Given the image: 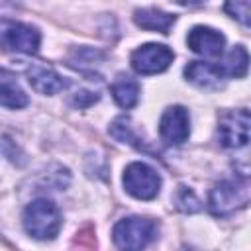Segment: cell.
Instances as JSON below:
<instances>
[{
  "mask_svg": "<svg viewBox=\"0 0 251 251\" xmlns=\"http://www.w3.org/2000/svg\"><path fill=\"white\" fill-rule=\"evenodd\" d=\"M159 135L169 145H180L190 135V116L184 106H169L159 122Z\"/></svg>",
  "mask_w": 251,
  "mask_h": 251,
  "instance_id": "8",
  "label": "cell"
},
{
  "mask_svg": "<svg viewBox=\"0 0 251 251\" xmlns=\"http://www.w3.org/2000/svg\"><path fill=\"white\" fill-rule=\"evenodd\" d=\"M218 139L227 149H241L249 141V112L245 108L229 110L220 116Z\"/></svg>",
  "mask_w": 251,
  "mask_h": 251,
  "instance_id": "6",
  "label": "cell"
},
{
  "mask_svg": "<svg viewBox=\"0 0 251 251\" xmlns=\"http://www.w3.org/2000/svg\"><path fill=\"white\" fill-rule=\"evenodd\" d=\"M98 98H100V96H98L96 92H88V90H78V92H75V98H73V102H75V106H78V108H86V106L94 104V102H96Z\"/></svg>",
  "mask_w": 251,
  "mask_h": 251,
  "instance_id": "19",
  "label": "cell"
},
{
  "mask_svg": "<svg viewBox=\"0 0 251 251\" xmlns=\"http://www.w3.org/2000/svg\"><path fill=\"white\" fill-rule=\"evenodd\" d=\"M184 76L192 84H196L200 88H210V90L220 88L224 84V78H226L220 65L204 63V61H190L184 67Z\"/></svg>",
  "mask_w": 251,
  "mask_h": 251,
  "instance_id": "10",
  "label": "cell"
},
{
  "mask_svg": "<svg viewBox=\"0 0 251 251\" xmlns=\"http://www.w3.org/2000/svg\"><path fill=\"white\" fill-rule=\"evenodd\" d=\"M110 90H112V96H114L116 104L126 108V110L133 108L137 104V100H139V82L135 78H131L129 75L120 73L114 78Z\"/></svg>",
  "mask_w": 251,
  "mask_h": 251,
  "instance_id": "14",
  "label": "cell"
},
{
  "mask_svg": "<svg viewBox=\"0 0 251 251\" xmlns=\"http://www.w3.org/2000/svg\"><path fill=\"white\" fill-rule=\"evenodd\" d=\"M186 43L194 53H198L202 57H220L226 47V37H224V33H220L214 27L196 25L188 31Z\"/></svg>",
  "mask_w": 251,
  "mask_h": 251,
  "instance_id": "9",
  "label": "cell"
},
{
  "mask_svg": "<svg viewBox=\"0 0 251 251\" xmlns=\"http://www.w3.org/2000/svg\"><path fill=\"white\" fill-rule=\"evenodd\" d=\"M226 12L245 27L249 25V0H226Z\"/></svg>",
  "mask_w": 251,
  "mask_h": 251,
  "instance_id": "18",
  "label": "cell"
},
{
  "mask_svg": "<svg viewBox=\"0 0 251 251\" xmlns=\"http://www.w3.org/2000/svg\"><path fill=\"white\" fill-rule=\"evenodd\" d=\"M0 106L20 110L27 106V94L22 90L14 73L0 69Z\"/></svg>",
  "mask_w": 251,
  "mask_h": 251,
  "instance_id": "13",
  "label": "cell"
},
{
  "mask_svg": "<svg viewBox=\"0 0 251 251\" xmlns=\"http://www.w3.org/2000/svg\"><path fill=\"white\" fill-rule=\"evenodd\" d=\"M39 43L41 35L35 27L14 20H0V47L4 51L35 55Z\"/></svg>",
  "mask_w": 251,
  "mask_h": 251,
  "instance_id": "4",
  "label": "cell"
},
{
  "mask_svg": "<svg viewBox=\"0 0 251 251\" xmlns=\"http://www.w3.org/2000/svg\"><path fill=\"white\" fill-rule=\"evenodd\" d=\"M80 55H82V51L78 49V51H76V57H78V61H86V59H82ZM86 55H88L90 59H102V53H96V51H90V49H86Z\"/></svg>",
  "mask_w": 251,
  "mask_h": 251,
  "instance_id": "20",
  "label": "cell"
},
{
  "mask_svg": "<svg viewBox=\"0 0 251 251\" xmlns=\"http://www.w3.org/2000/svg\"><path fill=\"white\" fill-rule=\"evenodd\" d=\"M6 2H8V0H0V6H2V4H6Z\"/></svg>",
  "mask_w": 251,
  "mask_h": 251,
  "instance_id": "22",
  "label": "cell"
},
{
  "mask_svg": "<svg viewBox=\"0 0 251 251\" xmlns=\"http://www.w3.org/2000/svg\"><path fill=\"white\" fill-rule=\"evenodd\" d=\"M27 80L39 94H57L67 86V80L51 67L31 65L27 69Z\"/></svg>",
  "mask_w": 251,
  "mask_h": 251,
  "instance_id": "11",
  "label": "cell"
},
{
  "mask_svg": "<svg viewBox=\"0 0 251 251\" xmlns=\"http://www.w3.org/2000/svg\"><path fill=\"white\" fill-rule=\"evenodd\" d=\"M249 202V188L245 180H222L208 196V206L214 216H227Z\"/></svg>",
  "mask_w": 251,
  "mask_h": 251,
  "instance_id": "3",
  "label": "cell"
},
{
  "mask_svg": "<svg viewBox=\"0 0 251 251\" xmlns=\"http://www.w3.org/2000/svg\"><path fill=\"white\" fill-rule=\"evenodd\" d=\"M173 2L182 4V6H196V4H202V2H206V0H173Z\"/></svg>",
  "mask_w": 251,
  "mask_h": 251,
  "instance_id": "21",
  "label": "cell"
},
{
  "mask_svg": "<svg viewBox=\"0 0 251 251\" xmlns=\"http://www.w3.org/2000/svg\"><path fill=\"white\" fill-rule=\"evenodd\" d=\"M133 22L135 25H139L141 29L147 31H159V33H169L173 24L176 22L175 14L163 12L159 8H139L133 12Z\"/></svg>",
  "mask_w": 251,
  "mask_h": 251,
  "instance_id": "12",
  "label": "cell"
},
{
  "mask_svg": "<svg viewBox=\"0 0 251 251\" xmlns=\"http://www.w3.org/2000/svg\"><path fill=\"white\" fill-rule=\"evenodd\" d=\"M157 237V222L143 216L120 220L112 229V239L120 249H143Z\"/></svg>",
  "mask_w": 251,
  "mask_h": 251,
  "instance_id": "2",
  "label": "cell"
},
{
  "mask_svg": "<svg viewBox=\"0 0 251 251\" xmlns=\"http://www.w3.org/2000/svg\"><path fill=\"white\" fill-rule=\"evenodd\" d=\"M124 188L127 194H131L137 200H151L159 194L161 176L147 163L135 161L129 163L124 171Z\"/></svg>",
  "mask_w": 251,
  "mask_h": 251,
  "instance_id": "5",
  "label": "cell"
},
{
  "mask_svg": "<svg viewBox=\"0 0 251 251\" xmlns=\"http://www.w3.org/2000/svg\"><path fill=\"white\" fill-rule=\"evenodd\" d=\"M22 222L31 237L53 239L61 229V212L51 200L39 198L25 206Z\"/></svg>",
  "mask_w": 251,
  "mask_h": 251,
  "instance_id": "1",
  "label": "cell"
},
{
  "mask_svg": "<svg viewBox=\"0 0 251 251\" xmlns=\"http://www.w3.org/2000/svg\"><path fill=\"white\" fill-rule=\"evenodd\" d=\"M108 131H110V135H112L114 139H118V141H122V143H129V145H133V147H141L137 135L133 133L131 120L126 118V116L116 118V120L110 124V129H108Z\"/></svg>",
  "mask_w": 251,
  "mask_h": 251,
  "instance_id": "16",
  "label": "cell"
},
{
  "mask_svg": "<svg viewBox=\"0 0 251 251\" xmlns=\"http://www.w3.org/2000/svg\"><path fill=\"white\" fill-rule=\"evenodd\" d=\"M224 76H233V78H241L247 75V67H249V55H247V49L243 45H237L233 47L226 59L222 63H218Z\"/></svg>",
  "mask_w": 251,
  "mask_h": 251,
  "instance_id": "15",
  "label": "cell"
},
{
  "mask_svg": "<svg viewBox=\"0 0 251 251\" xmlns=\"http://www.w3.org/2000/svg\"><path fill=\"white\" fill-rule=\"evenodd\" d=\"M175 204L180 212L184 214H192V212H198L200 210V200L196 198V194L190 190V188H184L180 186L175 194Z\"/></svg>",
  "mask_w": 251,
  "mask_h": 251,
  "instance_id": "17",
  "label": "cell"
},
{
  "mask_svg": "<svg viewBox=\"0 0 251 251\" xmlns=\"http://www.w3.org/2000/svg\"><path fill=\"white\" fill-rule=\"evenodd\" d=\"M175 53L163 43H145L131 53V67L137 75H157L169 69Z\"/></svg>",
  "mask_w": 251,
  "mask_h": 251,
  "instance_id": "7",
  "label": "cell"
}]
</instances>
